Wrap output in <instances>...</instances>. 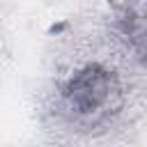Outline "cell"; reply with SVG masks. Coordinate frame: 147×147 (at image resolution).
<instances>
[{
  "label": "cell",
  "mask_w": 147,
  "mask_h": 147,
  "mask_svg": "<svg viewBox=\"0 0 147 147\" xmlns=\"http://www.w3.org/2000/svg\"><path fill=\"white\" fill-rule=\"evenodd\" d=\"M122 83L115 71L103 64H85L62 85L64 106L85 119H96L115 113L122 106Z\"/></svg>",
  "instance_id": "cell-1"
},
{
  "label": "cell",
  "mask_w": 147,
  "mask_h": 147,
  "mask_svg": "<svg viewBox=\"0 0 147 147\" xmlns=\"http://www.w3.org/2000/svg\"><path fill=\"white\" fill-rule=\"evenodd\" d=\"M117 39L138 57L147 60V0L124 2L113 21Z\"/></svg>",
  "instance_id": "cell-2"
}]
</instances>
